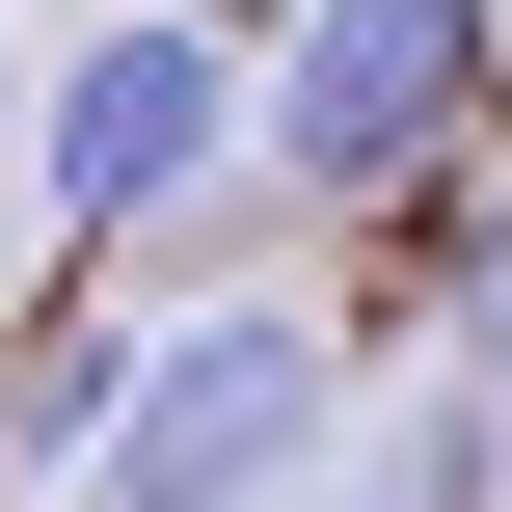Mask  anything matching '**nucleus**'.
I'll return each instance as SVG.
<instances>
[{
	"label": "nucleus",
	"mask_w": 512,
	"mask_h": 512,
	"mask_svg": "<svg viewBox=\"0 0 512 512\" xmlns=\"http://www.w3.org/2000/svg\"><path fill=\"white\" fill-rule=\"evenodd\" d=\"M486 108H512V27L486 0H297V54L243 81V162L324 189V216H378V189L486 162Z\"/></svg>",
	"instance_id": "nucleus-2"
},
{
	"label": "nucleus",
	"mask_w": 512,
	"mask_h": 512,
	"mask_svg": "<svg viewBox=\"0 0 512 512\" xmlns=\"http://www.w3.org/2000/svg\"><path fill=\"white\" fill-rule=\"evenodd\" d=\"M324 432H351V351H324L297 297H216V324L108 351V405H81V512H297Z\"/></svg>",
	"instance_id": "nucleus-1"
},
{
	"label": "nucleus",
	"mask_w": 512,
	"mask_h": 512,
	"mask_svg": "<svg viewBox=\"0 0 512 512\" xmlns=\"http://www.w3.org/2000/svg\"><path fill=\"white\" fill-rule=\"evenodd\" d=\"M432 351H459V378H486V405H512V189H486V216H459V270H432Z\"/></svg>",
	"instance_id": "nucleus-5"
},
{
	"label": "nucleus",
	"mask_w": 512,
	"mask_h": 512,
	"mask_svg": "<svg viewBox=\"0 0 512 512\" xmlns=\"http://www.w3.org/2000/svg\"><path fill=\"white\" fill-rule=\"evenodd\" d=\"M0 135H27V54H0Z\"/></svg>",
	"instance_id": "nucleus-6"
},
{
	"label": "nucleus",
	"mask_w": 512,
	"mask_h": 512,
	"mask_svg": "<svg viewBox=\"0 0 512 512\" xmlns=\"http://www.w3.org/2000/svg\"><path fill=\"white\" fill-rule=\"evenodd\" d=\"M216 162H243V54H216V27H81V54L27 81V189H54L81 243L189 216Z\"/></svg>",
	"instance_id": "nucleus-3"
},
{
	"label": "nucleus",
	"mask_w": 512,
	"mask_h": 512,
	"mask_svg": "<svg viewBox=\"0 0 512 512\" xmlns=\"http://www.w3.org/2000/svg\"><path fill=\"white\" fill-rule=\"evenodd\" d=\"M486 486H512V405H486V378L378 405V459H351V512H486Z\"/></svg>",
	"instance_id": "nucleus-4"
}]
</instances>
